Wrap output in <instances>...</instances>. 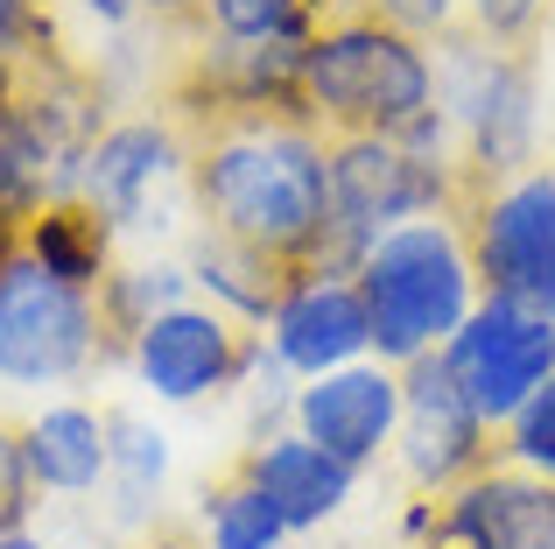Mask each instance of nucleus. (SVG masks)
<instances>
[{"instance_id": "f257e3e1", "label": "nucleus", "mask_w": 555, "mask_h": 549, "mask_svg": "<svg viewBox=\"0 0 555 549\" xmlns=\"http://www.w3.org/2000/svg\"><path fill=\"white\" fill-rule=\"evenodd\" d=\"M190 141L183 197L197 233L268 254L288 274H352L366 240L331 212V149L302 113H218L177 120Z\"/></svg>"}, {"instance_id": "f03ea898", "label": "nucleus", "mask_w": 555, "mask_h": 549, "mask_svg": "<svg viewBox=\"0 0 555 549\" xmlns=\"http://www.w3.org/2000/svg\"><path fill=\"white\" fill-rule=\"evenodd\" d=\"M436 106V50L366 0H345L302 42V113L317 135H401Z\"/></svg>"}, {"instance_id": "7ed1b4c3", "label": "nucleus", "mask_w": 555, "mask_h": 549, "mask_svg": "<svg viewBox=\"0 0 555 549\" xmlns=\"http://www.w3.org/2000/svg\"><path fill=\"white\" fill-rule=\"evenodd\" d=\"M352 282L366 296L373 359H387V367L443 353L450 331L478 310V268H472V247H464V226L450 212L379 233L359 254Z\"/></svg>"}, {"instance_id": "20e7f679", "label": "nucleus", "mask_w": 555, "mask_h": 549, "mask_svg": "<svg viewBox=\"0 0 555 549\" xmlns=\"http://www.w3.org/2000/svg\"><path fill=\"white\" fill-rule=\"evenodd\" d=\"M436 50V106L457 127V205L486 183L520 177L542 163V120H534V50H506L472 28H450Z\"/></svg>"}, {"instance_id": "39448f33", "label": "nucleus", "mask_w": 555, "mask_h": 549, "mask_svg": "<svg viewBox=\"0 0 555 549\" xmlns=\"http://www.w3.org/2000/svg\"><path fill=\"white\" fill-rule=\"evenodd\" d=\"M464 247L478 268V296L555 317V163H528L520 177L486 183L457 205Z\"/></svg>"}, {"instance_id": "423d86ee", "label": "nucleus", "mask_w": 555, "mask_h": 549, "mask_svg": "<svg viewBox=\"0 0 555 549\" xmlns=\"http://www.w3.org/2000/svg\"><path fill=\"white\" fill-rule=\"evenodd\" d=\"M106 317L92 289L56 282L28 254L0 268V381L8 387H56L106 359Z\"/></svg>"}, {"instance_id": "0eeeda50", "label": "nucleus", "mask_w": 555, "mask_h": 549, "mask_svg": "<svg viewBox=\"0 0 555 549\" xmlns=\"http://www.w3.org/2000/svg\"><path fill=\"white\" fill-rule=\"evenodd\" d=\"M331 149V212L352 240L393 233L408 219H457V169L415 155L401 135H324Z\"/></svg>"}, {"instance_id": "6e6552de", "label": "nucleus", "mask_w": 555, "mask_h": 549, "mask_svg": "<svg viewBox=\"0 0 555 549\" xmlns=\"http://www.w3.org/2000/svg\"><path fill=\"white\" fill-rule=\"evenodd\" d=\"M393 451L415 494H457L464 480H478L486 465H500V430L472 409V395L457 387L443 353H422L401 367V430Z\"/></svg>"}, {"instance_id": "1a4fd4ad", "label": "nucleus", "mask_w": 555, "mask_h": 549, "mask_svg": "<svg viewBox=\"0 0 555 549\" xmlns=\"http://www.w3.org/2000/svg\"><path fill=\"white\" fill-rule=\"evenodd\" d=\"M260 331L240 324L232 310H218V303L190 296L177 310H163L155 324L134 331V345H127V367L141 373V387H149L155 401H204V395H225V387H240L246 373H254L260 359Z\"/></svg>"}, {"instance_id": "9d476101", "label": "nucleus", "mask_w": 555, "mask_h": 549, "mask_svg": "<svg viewBox=\"0 0 555 549\" xmlns=\"http://www.w3.org/2000/svg\"><path fill=\"white\" fill-rule=\"evenodd\" d=\"M457 387L472 395V409L486 416L492 430H506L528 395L555 373V317L542 310H520V303H500V296H478V310L450 331L443 345Z\"/></svg>"}, {"instance_id": "9b49d317", "label": "nucleus", "mask_w": 555, "mask_h": 549, "mask_svg": "<svg viewBox=\"0 0 555 549\" xmlns=\"http://www.w3.org/2000/svg\"><path fill=\"white\" fill-rule=\"evenodd\" d=\"M415 528L436 549H555V480L500 458L443 500L422 494Z\"/></svg>"}, {"instance_id": "f8f14e48", "label": "nucleus", "mask_w": 555, "mask_h": 549, "mask_svg": "<svg viewBox=\"0 0 555 549\" xmlns=\"http://www.w3.org/2000/svg\"><path fill=\"white\" fill-rule=\"evenodd\" d=\"M183 163H190L183 127L169 113H134V120H106L92 135L70 191L85 205H99L120 233H134V226L155 219V197L183 183Z\"/></svg>"}, {"instance_id": "ddd939ff", "label": "nucleus", "mask_w": 555, "mask_h": 549, "mask_svg": "<svg viewBox=\"0 0 555 549\" xmlns=\"http://www.w3.org/2000/svg\"><path fill=\"white\" fill-rule=\"evenodd\" d=\"M288 416H296V430L310 444H324L331 458L366 472L393 451V430H401V367L352 359L338 373H317V381L296 387V409Z\"/></svg>"}, {"instance_id": "4468645a", "label": "nucleus", "mask_w": 555, "mask_h": 549, "mask_svg": "<svg viewBox=\"0 0 555 549\" xmlns=\"http://www.w3.org/2000/svg\"><path fill=\"white\" fill-rule=\"evenodd\" d=\"M268 353L282 359L296 381L338 373L352 359H373V324H366V296L352 274H296L282 289V303L260 324Z\"/></svg>"}, {"instance_id": "2eb2a0df", "label": "nucleus", "mask_w": 555, "mask_h": 549, "mask_svg": "<svg viewBox=\"0 0 555 549\" xmlns=\"http://www.w3.org/2000/svg\"><path fill=\"white\" fill-rule=\"evenodd\" d=\"M240 472L282 508L288 528H324L331 514L352 500V486H359V472L345 465V458H331L324 444H310L302 430H274V437L246 444Z\"/></svg>"}, {"instance_id": "dca6fc26", "label": "nucleus", "mask_w": 555, "mask_h": 549, "mask_svg": "<svg viewBox=\"0 0 555 549\" xmlns=\"http://www.w3.org/2000/svg\"><path fill=\"white\" fill-rule=\"evenodd\" d=\"M22 451H28V472H36L42 494H99L106 486V465H113V437H106V409L92 401H50L42 416L22 423Z\"/></svg>"}, {"instance_id": "f3484780", "label": "nucleus", "mask_w": 555, "mask_h": 549, "mask_svg": "<svg viewBox=\"0 0 555 549\" xmlns=\"http://www.w3.org/2000/svg\"><path fill=\"white\" fill-rule=\"evenodd\" d=\"M113 240H120V226H113L99 205H85L78 191L50 197V205L22 226V254L28 261L50 268L56 282H70V289H92V296H99V282L120 268L113 261Z\"/></svg>"}, {"instance_id": "a211bd4d", "label": "nucleus", "mask_w": 555, "mask_h": 549, "mask_svg": "<svg viewBox=\"0 0 555 549\" xmlns=\"http://www.w3.org/2000/svg\"><path fill=\"white\" fill-rule=\"evenodd\" d=\"M190 289H197V282H190V268H177V261H134V268H113L106 282H99L106 345H113V353H127L141 324H155L163 310L190 303Z\"/></svg>"}, {"instance_id": "6ab92c4d", "label": "nucleus", "mask_w": 555, "mask_h": 549, "mask_svg": "<svg viewBox=\"0 0 555 549\" xmlns=\"http://www.w3.org/2000/svg\"><path fill=\"white\" fill-rule=\"evenodd\" d=\"M197 528H204V549H282L288 536H296V528L282 522V508H274L240 465H232L218 486H204Z\"/></svg>"}, {"instance_id": "aec40b11", "label": "nucleus", "mask_w": 555, "mask_h": 549, "mask_svg": "<svg viewBox=\"0 0 555 549\" xmlns=\"http://www.w3.org/2000/svg\"><path fill=\"white\" fill-rule=\"evenodd\" d=\"M106 437H113V465H106V494L120 500V514H149V500L169 480V437L149 430L134 409H106Z\"/></svg>"}, {"instance_id": "412c9836", "label": "nucleus", "mask_w": 555, "mask_h": 549, "mask_svg": "<svg viewBox=\"0 0 555 549\" xmlns=\"http://www.w3.org/2000/svg\"><path fill=\"white\" fill-rule=\"evenodd\" d=\"M345 0H204L197 36L225 42H310Z\"/></svg>"}, {"instance_id": "4be33fe9", "label": "nucleus", "mask_w": 555, "mask_h": 549, "mask_svg": "<svg viewBox=\"0 0 555 549\" xmlns=\"http://www.w3.org/2000/svg\"><path fill=\"white\" fill-rule=\"evenodd\" d=\"M500 458H506V465L542 472V480H555V373L528 395V409L500 430Z\"/></svg>"}, {"instance_id": "5701e85b", "label": "nucleus", "mask_w": 555, "mask_h": 549, "mask_svg": "<svg viewBox=\"0 0 555 549\" xmlns=\"http://www.w3.org/2000/svg\"><path fill=\"white\" fill-rule=\"evenodd\" d=\"M548 14V0H464V28L486 42H506V50H534Z\"/></svg>"}, {"instance_id": "b1692460", "label": "nucleus", "mask_w": 555, "mask_h": 549, "mask_svg": "<svg viewBox=\"0 0 555 549\" xmlns=\"http://www.w3.org/2000/svg\"><path fill=\"white\" fill-rule=\"evenodd\" d=\"M42 486L36 472H28V451H22V423H0V536H14V528H28V514H36Z\"/></svg>"}, {"instance_id": "393cba45", "label": "nucleus", "mask_w": 555, "mask_h": 549, "mask_svg": "<svg viewBox=\"0 0 555 549\" xmlns=\"http://www.w3.org/2000/svg\"><path fill=\"white\" fill-rule=\"evenodd\" d=\"M366 8L387 14L408 36H422V42H443L450 28H464V0H366Z\"/></svg>"}, {"instance_id": "a878e982", "label": "nucleus", "mask_w": 555, "mask_h": 549, "mask_svg": "<svg viewBox=\"0 0 555 549\" xmlns=\"http://www.w3.org/2000/svg\"><path fill=\"white\" fill-rule=\"evenodd\" d=\"M36 50H56L50 0H0V56H36Z\"/></svg>"}, {"instance_id": "bb28decb", "label": "nucleus", "mask_w": 555, "mask_h": 549, "mask_svg": "<svg viewBox=\"0 0 555 549\" xmlns=\"http://www.w3.org/2000/svg\"><path fill=\"white\" fill-rule=\"evenodd\" d=\"M134 8H141V22L177 28V36H197L204 28V0H134Z\"/></svg>"}, {"instance_id": "cd10ccee", "label": "nucleus", "mask_w": 555, "mask_h": 549, "mask_svg": "<svg viewBox=\"0 0 555 549\" xmlns=\"http://www.w3.org/2000/svg\"><path fill=\"white\" fill-rule=\"evenodd\" d=\"M134 549H204V542L190 536V528H149V536H141Z\"/></svg>"}, {"instance_id": "c85d7f7f", "label": "nucleus", "mask_w": 555, "mask_h": 549, "mask_svg": "<svg viewBox=\"0 0 555 549\" xmlns=\"http://www.w3.org/2000/svg\"><path fill=\"white\" fill-rule=\"evenodd\" d=\"M0 549H50L42 536H28V528H14V536H0Z\"/></svg>"}, {"instance_id": "c756f323", "label": "nucleus", "mask_w": 555, "mask_h": 549, "mask_svg": "<svg viewBox=\"0 0 555 549\" xmlns=\"http://www.w3.org/2000/svg\"><path fill=\"white\" fill-rule=\"evenodd\" d=\"M548 163H555V141H548Z\"/></svg>"}, {"instance_id": "7c9ffc66", "label": "nucleus", "mask_w": 555, "mask_h": 549, "mask_svg": "<svg viewBox=\"0 0 555 549\" xmlns=\"http://www.w3.org/2000/svg\"><path fill=\"white\" fill-rule=\"evenodd\" d=\"M548 8H555V0H548Z\"/></svg>"}, {"instance_id": "2f4dec72", "label": "nucleus", "mask_w": 555, "mask_h": 549, "mask_svg": "<svg viewBox=\"0 0 555 549\" xmlns=\"http://www.w3.org/2000/svg\"><path fill=\"white\" fill-rule=\"evenodd\" d=\"M429 549H436V542H429Z\"/></svg>"}]
</instances>
